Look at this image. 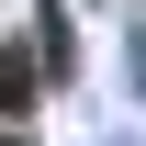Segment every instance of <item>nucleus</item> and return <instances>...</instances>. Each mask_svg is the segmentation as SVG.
<instances>
[{
  "instance_id": "f257e3e1",
  "label": "nucleus",
  "mask_w": 146,
  "mask_h": 146,
  "mask_svg": "<svg viewBox=\"0 0 146 146\" xmlns=\"http://www.w3.org/2000/svg\"><path fill=\"white\" fill-rule=\"evenodd\" d=\"M23 101H34V56H23V45H0V112H23Z\"/></svg>"
}]
</instances>
